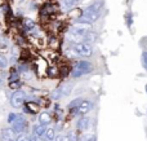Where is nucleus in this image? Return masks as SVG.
Returning <instances> with one entry per match:
<instances>
[{"label":"nucleus","mask_w":147,"mask_h":141,"mask_svg":"<svg viewBox=\"0 0 147 141\" xmlns=\"http://www.w3.org/2000/svg\"><path fill=\"white\" fill-rule=\"evenodd\" d=\"M93 71V65L89 61H85V60H81V61H78L74 66L72 71H71V77L72 78H80L83 75H86L89 73Z\"/></svg>","instance_id":"nucleus-1"},{"label":"nucleus","mask_w":147,"mask_h":141,"mask_svg":"<svg viewBox=\"0 0 147 141\" xmlns=\"http://www.w3.org/2000/svg\"><path fill=\"white\" fill-rule=\"evenodd\" d=\"M72 51L75 52L76 56H80V57H90L92 54H93V47H92V44L83 41V43L74 44Z\"/></svg>","instance_id":"nucleus-2"},{"label":"nucleus","mask_w":147,"mask_h":141,"mask_svg":"<svg viewBox=\"0 0 147 141\" xmlns=\"http://www.w3.org/2000/svg\"><path fill=\"white\" fill-rule=\"evenodd\" d=\"M101 17V12H94V10L89 9V8H85V9L81 12V16L78 18V21H81V22H88L93 25L94 22L99 20Z\"/></svg>","instance_id":"nucleus-3"},{"label":"nucleus","mask_w":147,"mask_h":141,"mask_svg":"<svg viewBox=\"0 0 147 141\" xmlns=\"http://www.w3.org/2000/svg\"><path fill=\"white\" fill-rule=\"evenodd\" d=\"M25 102H26V93L23 92L22 89L14 91V93H13L12 97H10V105H12L13 108L18 109V108H21V106H23Z\"/></svg>","instance_id":"nucleus-4"},{"label":"nucleus","mask_w":147,"mask_h":141,"mask_svg":"<svg viewBox=\"0 0 147 141\" xmlns=\"http://www.w3.org/2000/svg\"><path fill=\"white\" fill-rule=\"evenodd\" d=\"M26 119L22 115H17V118L14 119V122L12 123L13 129H14L17 134H23V131L26 129Z\"/></svg>","instance_id":"nucleus-5"},{"label":"nucleus","mask_w":147,"mask_h":141,"mask_svg":"<svg viewBox=\"0 0 147 141\" xmlns=\"http://www.w3.org/2000/svg\"><path fill=\"white\" fill-rule=\"evenodd\" d=\"M16 134L17 132L13 128H3L0 132V139L1 141H16Z\"/></svg>","instance_id":"nucleus-6"},{"label":"nucleus","mask_w":147,"mask_h":141,"mask_svg":"<svg viewBox=\"0 0 147 141\" xmlns=\"http://www.w3.org/2000/svg\"><path fill=\"white\" fill-rule=\"evenodd\" d=\"M92 108H93V102H92L90 100H83L80 106L78 108V114L85 115V114H88L89 111L92 110Z\"/></svg>","instance_id":"nucleus-7"},{"label":"nucleus","mask_w":147,"mask_h":141,"mask_svg":"<svg viewBox=\"0 0 147 141\" xmlns=\"http://www.w3.org/2000/svg\"><path fill=\"white\" fill-rule=\"evenodd\" d=\"M72 27L78 28V30H81V31H90L92 28H93V26H92V23H88V22H81V21H78L76 20L75 22H74V26Z\"/></svg>","instance_id":"nucleus-8"},{"label":"nucleus","mask_w":147,"mask_h":141,"mask_svg":"<svg viewBox=\"0 0 147 141\" xmlns=\"http://www.w3.org/2000/svg\"><path fill=\"white\" fill-rule=\"evenodd\" d=\"M98 40V34L96 31L90 30V31H86L85 35H84V41L85 43H89V44H93Z\"/></svg>","instance_id":"nucleus-9"},{"label":"nucleus","mask_w":147,"mask_h":141,"mask_svg":"<svg viewBox=\"0 0 147 141\" xmlns=\"http://www.w3.org/2000/svg\"><path fill=\"white\" fill-rule=\"evenodd\" d=\"M89 126H90V119L88 118V117H83V118L79 119L78 124H76V127H78L79 131H86V129L89 128Z\"/></svg>","instance_id":"nucleus-10"},{"label":"nucleus","mask_w":147,"mask_h":141,"mask_svg":"<svg viewBox=\"0 0 147 141\" xmlns=\"http://www.w3.org/2000/svg\"><path fill=\"white\" fill-rule=\"evenodd\" d=\"M52 122V117L49 113L44 111V113L39 114V124H43V126H48L49 123Z\"/></svg>","instance_id":"nucleus-11"},{"label":"nucleus","mask_w":147,"mask_h":141,"mask_svg":"<svg viewBox=\"0 0 147 141\" xmlns=\"http://www.w3.org/2000/svg\"><path fill=\"white\" fill-rule=\"evenodd\" d=\"M72 88H74L72 83H65V84H62L61 87H59V89H61V93H62V97H65V96H69L70 93H71Z\"/></svg>","instance_id":"nucleus-12"},{"label":"nucleus","mask_w":147,"mask_h":141,"mask_svg":"<svg viewBox=\"0 0 147 141\" xmlns=\"http://www.w3.org/2000/svg\"><path fill=\"white\" fill-rule=\"evenodd\" d=\"M79 1L80 0H61V4L65 9L69 10V9H72L74 7H76L79 4Z\"/></svg>","instance_id":"nucleus-13"},{"label":"nucleus","mask_w":147,"mask_h":141,"mask_svg":"<svg viewBox=\"0 0 147 141\" xmlns=\"http://www.w3.org/2000/svg\"><path fill=\"white\" fill-rule=\"evenodd\" d=\"M81 101H83V100H81L80 97H79V98H75V100H72L71 102L69 104V110H70V111H72L74 114L78 113V108L80 106Z\"/></svg>","instance_id":"nucleus-14"},{"label":"nucleus","mask_w":147,"mask_h":141,"mask_svg":"<svg viewBox=\"0 0 147 141\" xmlns=\"http://www.w3.org/2000/svg\"><path fill=\"white\" fill-rule=\"evenodd\" d=\"M45 131H47L45 126H43V124H36V126H34V131L32 132H34V135H35V136L40 137V136H44Z\"/></svg>","instance_id":"nucleus-15"},{"label":"nucleus","mask_w":147,"mask_h":141,"mask_svg":"<svg viewBox=\"0 0 147 141\" xmlns=\"http://www.w3.org/2000/svg\"><path fill=\"white\" fill-rule=\"evenodd\" d=\"M88 8L92 10H94V12H101L102 8H103V0H96V1L92 3Z\"/></svg>","instance_id":"nucleus-16"},{"label":"nucleus","mask_w":147,"mask_h":141,"mask_svg":"<svg viewBox=\"0 0 147 141\" xmlns=\"http://www.w3.org/2000/svg\"><path fill=\"white\" fill-rule=\"evenodd\" d=\"M44 137L47 139V141H53L56 139V132H54L53 128H47L45 134H44Z\"/></svg>","instance_id":"nucleus-17"},{"label":"nucleus","mask_w":147,"mask_h":141,"mask_svg":"<svg viewBox=\"0 0 147 141\" xmlns=\"http://www.w3.org/2000/svg\"><path fill=\"white\" fill-rule=\"evenodd\" d=\"M23 26H25L26 30H34L35 22H34L31 18H25V20H23Z\"/></svg>","instance_id":"nucleus-18"},{"label":"nucleus","mask_w":147,"mask_h":141,"mask_svg":"<svg viewBox=\"0 0 147 141\" xmlns=\"http://www.w3.org/2000/svg\"><path fill=\"white\" fill-rule=\"evenodd\" d=\"M8 65H9L8 58L5 56H3V54H0V69H7Z\"/></svg>","instance_id":"nucleus-19"},{"label":"nucleus","mask_w":147,"mask_h":141,"mask_svg":"<svg viewBox=\"0 0 147 141\" xmlns=\"http://www.w3.org/2000/svg\"><path fill=\"white\" fill-rule=\"evenodd\" d=\"M51 97L53 98V100H56V101L61 100V98H62V93H61V89H59V88H57L56 91H53V92H52V95H51Z\"/></svg>","instance_id":"nucleus-20"},{"label":"nucleus","mask_w":147,"mask_h":141,"mask_svg":"<svg viewBox=\"0 0 147 141\" xmlns=\"http://www.w3.org/2000/svg\"><path fill=\"white\" fill-rule=\"evenodd\" d=\"M141 62H142L143 69L147 71V52L146 51L142 52V56H141Z\"/></svg>","instance_id":"nucleus-21"},{"label":"nucleus","mask_w":147,"mask_h":141,"mask_svg":"<svg viewBox=\"0 0 147 141\" xmlns=\"http://www.w3.org/2000/svg\"><path fill=\"white\" fill-rule=\"evenodd\" d=\"M9 87L12 88V89H20V87H21V82L20 80H14V82H10L9 83Z\"/></svg>","instance_id":"nucleus-22"},{"label":"nucleus","mask_w":147,"mask_h":141,"mask_svg":"<svg viewBox=\"0 0 147 141\" xmlns=\"http://www.w3.org/2000/svg\"><path fill=\"white\" fill-rule=\"evenodd\" d=\"M16 141H28V136L25 134H18V136L16 137Z\"/></svg>","instance_id":"nucleus-23"},{"label":"nucleus","mask_w":147,"mask_h":141,"mask_svg":"<svg viewBox=\"0 0 147 141\" xmlns=\"http://www.w3.org/2000/svg\"><path fill=\"white\" fill-rule=\"evenodd\" d=\"M16 118H17V115H16V114H13V113H10L9 115H8V123H13Z\"/></svg>","instance_id":"nucleus-24"},{"label":"nucleus","mask_w":147,"mask_h":141,"mask_svg":"<svg viewBox=\"0 0 147 141\" xmlns=\"http://www.w3.org/2000/svg\"><path fill=\"white\" fill-rule=\"evenodd\" d=\"M84 141H96V136H94V135H90V136H88Z\"/></svg>","instance_id":"nucleus-25"},{"label":"nucleus","mask_w":147,"mask_h":141,"mask_svg":"<svg viewBox=\"0 0 147 141\" xmlns=\"http://www.w3.org/2000/svg\"><path fill=\"white\" fill-rule=\"evenodd\" d=\"M28 141H39L38 136H35V135H31L30 137H28Z\"/></svg>","instance_id":"nucleus-26"},{"label":"nucleus","mask_w":147,"mask_h":141,"mask_svg":"<svg viewBox=\"0 0 147 141\" xmlns=\"http://www.w3.org/2000/svg\"><path fill=\"white\" fill-rule=\"evenodd\" d=\"M3 84V80H1V77H0V85Z\"/></svg>","instance_id":"nucleus-27"},{"label":"nucleus","mask_w":147,"mask_h":141,"mask_svg":"<svg viewBox=\"0 0 147 141\" xmlns=\"http://www.w3.org/2000/svg\"><path fill=\"white\" fill-rule=\"evenodd\" d=\"M146 92H147V85H146Z\"/></svg>","instance_id":"nucleus-28"}]
</instances>
